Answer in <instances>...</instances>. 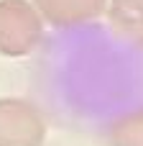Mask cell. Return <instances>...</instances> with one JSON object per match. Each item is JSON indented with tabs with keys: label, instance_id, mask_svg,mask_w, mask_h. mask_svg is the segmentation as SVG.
<instances>
[{
	"label": "cell",
	"instance_id": "cell-1",
	"mask_svg": "<svg viewBox=\"0 0 143 146\" xmlns=\"http://www.w3.org/2000/svg\"><path fill=\"white\" fill-rule=\"evenodd\" d=\"M43 38V18L28 0H0V54L26 56Z\"/></svg>",
	"mask_w": 143,
	"mask_h": 146
},
{
	"label": "cell",
	"instance_id": "cell-2",
	"mask_svg": "<svg viewBox=\"0 0 143 146\" xmlns=\"http://www.w3.org/2000/svg\"><path fill=\"white\" fill-rule=\"evenodd\" d=\"M46 139L43 113L18 98L0 100V146H41Z\"/></svg>",
	"mask_w": 143,
	"mask_h": 146
},
{
	"label": "cell",
	"instance_id": "cell-3",
	"mask_svg": "<svg viewBox=\"0 0 143 146\" xmlns=\"http://www.w3.org/2000/svg\"><path fill=\"white\" fill-rule=\"evenodd\" d=\"M38 15L59 28H72L100 18L107 8V0H33Z\"/></svg>",
	"mask_w": 143,
	"mask_h": 146
},
{
	"label": "cell",
	"instance_id": "cell-4",
	"mask_svg": "<svg viewBox=\"0 0 143 146\" xmlns=\"http://www.w3.org/2000/svg\"><path fill=\"white\" fill-rule=\"evenodd\" d=\"M105 13L120 38L143 49V0H107Z\"/></svg>",
	"mask_w": 143,
	"mask_h": 146
},
{
	"label": "cell",
	"instance_id": "cell-5",
	"mask_svg": "<svg viewBox=\"0 0 143 146\" xmlns=\"http://www.w3.org/2000/svg\"><path fill=\"white\" fill-rule=\"evenodd\" d=\"M110 146H143V108L120 115L110 126Z\"/></svg>",
	"mask_w": 143,
	"mask_h": 146
}]
</instances>
